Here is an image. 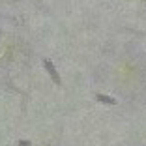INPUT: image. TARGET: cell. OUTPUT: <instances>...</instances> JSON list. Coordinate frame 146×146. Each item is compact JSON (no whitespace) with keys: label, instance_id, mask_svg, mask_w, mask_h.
I'll list each match as a JSON object with an SVG mask.
<instances>
[{"label":"cell","instance_id":"6da1fadb","mask_svg":"<svg viewBox=\"0 0 146 146\" xmlns=\"http://www.w3.org/2000/svg\"><path fill=\"white\" fill-rule=\"evenodd\" d=\"M43 68H45V71L49 73V77H51V81L54 82L58 88H62L64 86V82H62V77H60V73L56 71V68H54V64H52L49 58H43Z\"/></svg>","mask_w":146,"mask_h":146},{"label":"cell","instance_id":"7a4b0ae2","mask_svg":"<svg viewBox=\"0 0 146 146\" xmlns=\"http://www.w3.org/2000/svg\"><path fill=\"white\" fill-rule=\"evenodd\" d=\"M94 98H96V101H98V103L109 105V107H112V105H116V103H118V101H116V99L112 98V96H107V94H96Z\"/></svg>","mask_w":146,"mask_h":146},{"label":"cell","instance_id":"3957f363","mask_svg":"<svg viewBox=\"0 0 146 146\" xmlns=\"http://www.w3.org/2000/svg\"><path fill=\"white\" fill-rule=\"evenodd\" d=\"M17 146H32V141H17Z\"/></svg>","mask_w":146,"mask_h":146}]
</instances>
